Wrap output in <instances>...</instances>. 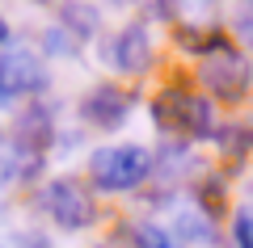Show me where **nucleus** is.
<instances>
[{"label": "nucleus", "instance_id": "nucleus-1", "mask_svg": "<svg viewBox=\"0 0 253 248\" xmlns=\"http://www.w3.org/2000/svg\"><path fill=\"white\" fill-rule=\"evenodd\" d=\"M156 173V156L139 143H110V147H97L89 156V177L97 189L106 194H123V189L144 185Z\"/></svg>", "mask_w": 253, "mask_h": 248}, {"label": "nucleus", "instance_id": "nucleus-2", "mask_svg": "<svg viewBox=\"0 0 253 248\" xmlns=\"http://www.w3.org/2000/svg\"><path fill=\"white\" fill-rule=\"evenodd\" d=\"M152 114L161 131L169 135H190V139H215V101L199 93H161L152 101Z\"/></svg>", "mask_w": 253, "mask_h": 248}, {"label": "nucleus", "instance_id": "nucleus-3", "mask_svg": "<svg viewBox=\"0 0 253 248\" xmlns=\"http://www.w3.org/2000/svg\"><path fill=\"white\" fill-rule=\"evenodd\" d=\"M42 211L51 214L59 227H68V231L89 227V223L97 219V202H93V194H89L76 177H55V181H46V189H42Z\"/></svg>", "mask_w": 253, "mask_h": 248}, {"label": "nucleus", "instance_id": "nucleus-4", "mask_svg": "<svg viewBox=\"0 0 253 248\" xmlns=\"http://www.w3.org/2000/svg\"><path fill=\"white\" fill-rule=\"evenodd\" d=\"M199 76H203V84H207L215 97L241 101L245 89H249V80H253V68L232 51V46H224V51H215V55H207V59H203Z\"/></svg>", "mask_w": 253, "mask_h": 248}, {"label": "nucleus", "instance_id": "nucleus-5", "mask_svg": "<svg viewBox=\"0 0 253 248\" xmlns=\"http://www.w3.org/2000/svg\"><path fill=\"white\" fill-rule=\"evenodd\" d=\"M46 63L38 51L30 46H13V51L0 55V89H9L13 97H30V93L46 89Z\"/></svg>", "mask_w": 253, "mask_h": 248}, {"label": "nucleus", "instance_id": "nucleus-6", "mask_svg": "<svg viewBox=\"0 0 253 248\" xmlns=\"http://www.w3.org/2000/svg\"><path fill=\"white\" fill-rule=\"evenodd\" d=\"M110 59H114V68L126 71V76L148 71V63H152V34H148V21H131V26L110 42Z\"/></svg>", "mask_w": 253, "mask_h": 248}, {"label": "nucleus", "instance_id": "nucleus-7", "mask_svg": "<svg viewBox=\"0 0 253 248\" xmlns=\"http://www.w3.org/2000/svg\"><path fill=\"white\" fill-rule=\"evenodd\" d=\"M126 106H131V101H126L114 84H97V89L81 101V114L89 118L93 126H101V131H114V126L126 118Z\"/></svg>", "mask_w": 253, "mask_h": 248}, {"label": "nucleus", "instance_id": "nucleus-8", "mask_svg": "<svg viewBox=\"0 0 253 248\" xmlns=\"http://www.w3.org/2000/svg\"><path fill=\"white\" fill-rule=\"evenodd\" d=\"M13 143H21V147H30V151H42L46 143H51V114H46V106H30V109H21Z\"/></svg>", "mask_w": 253, "mask_h": 248}, {"label": "nucleus", "instance_id": "nucleus-9", "mask_svg": "<svg viewBox=\"0 0 253 248\" xmlns=\"http://www.w3.org/2000/svg\"><path fill=\"white\" fill-rule=\"evenodd\" d=\"M38 164H42V151H30L21 147V143H13V147H4V156H0V177L4 181H26L38 173Z\"/></svg>", "mask_w": 253, "mask_h": 248}, {"label": "nucleus", "instance_id": "nucleus-10", "mask_svg": "<svg viewBox=\"0 0 253 248\" xmlns=\"http://www.w3.org/2000/svg\"><path fill=\"white\" fill-rule=\"evenodd\" d=\"M173 240H181V244H211V223L207 214L190 211V206H181L177 214H173Z\"/></svg>", "mask_w": 253, "mask_h": 248}, {"label": "nucleus", "instance_id": "nucleus-11", "mask_svg": "<svg viewBox=\"0 0 253 248\" xmlns=\"http://www.w3.org/2000/svg\"><path fill=\"white\" fill-rule=\"evenodd\" d=\"M59 21H63V30H68V34H76V38H93L97 34V26H101V13L93 9V4H76V0H68V4H63L59 9Z\"/></svg>", "mask_w": 253, "mask_h": 248}, {"label": "nucleus", "instance_id": "nucleus-12", "mask_svg": "<svg viewBox=\"0 0 253 248\" xmlns=\"http://www.w3.org/2000/svg\"><path fill=\"white\" fill-rule=\"evenodd\" d=\"M215 147L224 151V156L241 160L245 151L253 147V126H219L215 131Z\"/></svg>", "mask_w": 253, "mask_h": 248}, {"label": "nucleus", "instance_id": "nucleus-13", "mask_svg": "<svg viewBox=\"0 0 253 248\" xmlns=\"http://www.w3.org/2000/svg\"><path fill=\"white\" fill-rule=\"evenodd\" d=\"M135 244L139 248H177V240H173V231L161 227V223H139L135 227Z\"/></svg>", "mask_w": 253, "mask_h": 248}, {"label": "nucleus", "instance_id": "nucleus-14", "mask_svg": "<svg viewBox=\"0 0 253 248\" xmlns=\"http://www.w3.org/2000/svg\"><path fill=\"white\" fill-rule=\"evenodd\" d=\"M236 248H253V211L245 206V211H236Z\"/></svg>", "mask_w": 253, "mask_h": 248}, {"label": "nucleus", "instance_id": "nucleus-15", "mask_svg": "<svg viewBox=\"0 0 253 248\" xmlns=\"http://www.w3.org/2000/svg\"><path fill=\"white\" fill-rule=\"evenodd\" d=\"M236 34H241L245 42H253V13H241V17H236Z\"/></svg>", "mask_w": 253, "mask_h": 248}, {"label": "nucleus", "instance_id": "nucleus-16", "mask_svg": "<svg viewBox=\"0 0 253 248\" xmlns=\"http://www.w3.org/2000/svg\"><path fill=\"white\" fill-rule=\"evenodd\" d=\"M13 101H17V97H13L9 89H0V109H13Z\"/></svg>", "mask_w": 253, "mask_h": 248}, {"label": "nucleus", "instance_id": "nucleus-17", "mask_svg": "<svg viewBox=\"0 0 253 248\" xmlns=\"http://www.w3.org/2000/svg\"><path fill=\"white\" fill-rule=\"evenodd\" d=\"M4 34H9V26H4V17H0V38H4Z\"/></svg>", "mask_w": 253, "mask_h": 248}, {"label": "nucleus", "instance_id": "nucleus-18", "mask_svg": "<svg viewBox=\"0 0 253 248\" xmlns=\"http://www.w3.org/2000/svg\"><path fill=\"white\" fill-rule=\"evenodd\" d=\"M38 4H46V0H38Z\"/></svg>", "mask_w": 253, "mask_h": 248}]
</instances>
